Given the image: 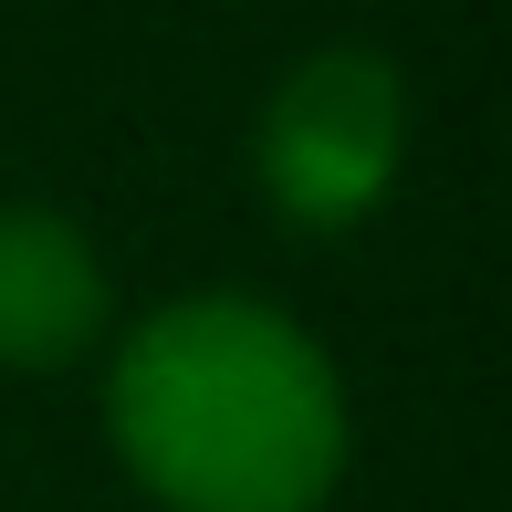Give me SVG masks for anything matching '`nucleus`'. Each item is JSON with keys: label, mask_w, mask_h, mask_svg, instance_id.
I'll use <instances>...</instances> for the list:
<instances>
[{"label": "nucleus", "mask_w": 512, "mask_h": 512, "mask_svg": "<svg viewBox=\"0 0 512 512\" xmlns=\"http://www.w3.org/2000/svg\"><path fill=\"white\" fill-rule=\"evenodd\" d=\"M105 429L168 512H324L345 481V387L262 293L157 304L105 366Z\"/></svg>", "instance_id": "obj_1"}, {"label": "nucleus", "mask_w": 512, "mask_h": 512, "mask_svg": "<svg viewBox=\"0 0 512 512\" xmlns=\"http://www.w3.org/2000/svg\"><path fill=\"white\" fill-rule=\"evenodd\" d=\"M105 345V262L63 209L0 199V366L53 377Z\"/></svg>", "instance_id": "obj_3"}, {"label": "nucleus", "mask_w": 512, "mask_h": 512, "mask_svg": "<svg viewBox=\"0 0 512 512\" xmlns=\"http://www.w3.org/2000/svg\"><path fill=\"white\" fill-rule=\"evenodd\" d=\"M398 147H408V95L377 53H314L262 105V189L304 230L366 220L398 178Z\"/></svg>", "instance_id": "obj_2"}]
</instances>
